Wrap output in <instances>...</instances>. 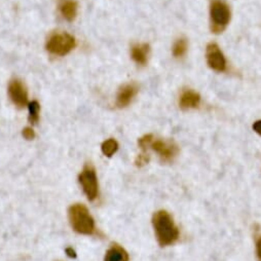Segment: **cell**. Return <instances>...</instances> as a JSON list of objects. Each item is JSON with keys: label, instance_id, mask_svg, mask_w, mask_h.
Returning a JSON list of instances; mask_svg holds the SVG:
<instances>
[{"label": "cell", "instance_id": "cell-11", "mask_svg": "<svg viewBox=\"0 0 261 261\" xmlns=\"http://www.w3.org/2000/svg\"><path fill=\"white\" fill-rule=\"evenodd\" d=\"M77 3L75 0H60L59 11L63 18L69 22H72L77 15Z\"/></svg>", "mask_w": 261, "mask_h": 261}, {"label": "cell", "instance_id": "cell-16", "mask_svg": "<svg viewBox=\"0 0 261 261\" xmlns=\"http://www.w3.org/2000/svg\"><path fill=\"white\" fill-rule=\"evenodd\" d=\"M29 108V120L32 124H36L39 120V110L40 106L37 101H32L28 105Z\"/></svg>", "mask_w": 261, "mask_h": 261}, {"label": "cell", "instance_id": "cell-3", "mask_svg": "<svg viewBox=\"0 0 261 261\" xmlns=\"http://www.w3.org/2000/svg\"><path fill=\"white\" fill-rule=\"evenodd\" d=\"M211 30L214 33L222 32L230 21V10L223 0H212L210 6Z\"/></svg>", "mask_w": 261, "mask_h": 261}, {"label": "cell", "instance_id": "cell-8", "mask_svg": "<svg viewBox=\"0 0 261 261\" xmlns=\"http://www.w3.org/2000/svg\"><path fill=\"white\" fill-rule=\"evenodd\" d=\"M9 95L12 102L19 108H23L28 103V93L26 87L19 80H14L10 83Z\"/></svg>", "mask_w": 261, "mask_h": 261}, {"label": "cell", "instance_id": "cell-15", "mask_svg": "<svg viewBox=\"0 0 261 261\" xmlns=\"http://www.w3.org/2000/svg\"><path fill=\"white\" fill-rule=\"evenodd\" d=\"M118 149V143L114 139H108L102 144V152L104 155L111 158Z\"/></svg>", "mask_w": 261, "mask_h": 261}, {"label": "cell", "instance_id": "cell-21", "mask_svg": "<svg viewBox=\"0 0 261 261\" xmlns=\"http://www.w3.org/2000/svg\"><path fill=\"white\" fill-rule=\"evenodd\" d=\"M257 256L259 261H261V238L257 242Z\"/></svg>", "mask_w": 261, "mask_h": 261}, {"label": "cell", "instance_id": "cell-7", "mask_svg": "<svg viewBox=\"0 0 261 261\" xmlns=\"http://www.w3.org/2000/svg\"><path fill=\"white\" fill-rule=\"evenodd\" d=\"M151 148L160 155L163 162H172L178 154L179 149L175 142L167 140H155L151 143Z\"/></svg>", "mask_w": 261, "mask_h": 261}, {"label": "cell", "instance_id": "cell-13", "mask_svg": "<svg viewBox=\"0 0 261 261\" xmlns=\"http://www.w3.org/2000/svg\"><path fill=\"white\" fill-rule=\"evenodd\" d=\"M104 261H128V254L122 247L114 244L107 251Z\"/></svg>", "mask_w": 261, "mask_h": 261}, {"label": "cell", "instance_id": "cell-17", "mask_svg": "<svg viewBox=\"0 0 261 261\" xmlns=\"http://www.w3.org/2000/svg\"><path fill=\"white\" fill-rule=\"evenodd\" d=\"M153 141V136L152 135H145L143 136L142 138L139 139L138 141V144H139V147L144 151V152H147V149L149 148V146L151 145Z\"/></svg>", "mask_w": 261, "mask_h": 261}, {"label": "cell", "instance_id": "cell-14", "mask_svg": "<svg viewBox=\"0 0 261 261\" xmlns=\"http://www.w3.org/2000/svg\"><path fill=\"white\" fill-rule=\"evenodd\" d=\"M188 48V43L187 40L185 38H179L177 39V41L174 43L173 46V55L176 58H181L183 57Z\"/></svg>", "mask_w": 261, "mask_h": 261}, {"label": "cell", "instance_id": "cell-6", "mask_svg": "<svg viewBox=\"0 0 261 261\" xmlns=\"http://www.w3.org/2000/svg\"><path fill=\"white\" fill-rule=\"evenodd\" d=\"M206 58L209 67L217 72L226 70V60L220 47L216 43H210L207 46Z\"/></svg>", "mask_w": 261, "mask_h": 261}, {"label": "cell", "instance_id": "cell-9", "mask_svg": "<svg viewBox=\"0 0 261 261\" xmlns=\"http://www.w3.org/2000/svg\"><path fill=\"white\" fill-rule=\"evenodd\" d=\"M138 86L135 83L132 84H126L120 90L118 91L117 97H116V105L118 108H124L129 103L133 101L135 96L138 93Z\"/></svg>", "mask_w": 261, "mask_h": 261}, {"label": "cell", "instance_id": "cell-1", "mask_svg": "<svg viewBox=\"0 0 261 261\" xmlns=\"http://www.w3.org/2000/svg\"><path fill=\"white\" fill-rule=\"evenodd\" d=\"M152 224L159 244L162 247L174 244L179 238V230L167 211H159L152 217Z\"/></svg>", "mask_w": 261, "mask_h": 261}, {"label": "cell", "instance_id": "cell-22", "mask_svg": "<svg viewBox=\"0 0 261 261\" xmlns=\"http://www.w3.org/2000/svg\"><path fill=\"white\" fill-rule=\"evenodd\" d=\"M66 253H67V255H68L69 257H71V258H75V257H76V253H75V251H74L72 248H67V249H66Z\"/></svg>", "mask_w": 261, "mask_h": 261}, {"label": "cell", "instance_id": "cell-10", "mask_svg": "<svg viewBox=\"0 0 261 261\" xmlns=\"http://www.w3.org/2000/svg\"><path fill=\"white\" fill-rule=\"evenodd\" d=\"M201 103L200 95L192 90H185L182 92L179 100L180 108L183 110L193 109L199 107Z\"/></svg>", "mask_w": 261, "mask_h": 261}, {"label": "cell", "instance_id": "cell-20", "mask_svg": "<svg viewBox=\"0 0 261 261\" xmlns=\"http://www.w3.org/2000/svg\"><path fill=\"white\" fill-rule=\"evenodd\" d=\"M253 129L259 135H261V120H257L253 124Z\"/></svg>", "mask_w": 261, "mask_h": 261}, {"label": "cell", "instance_id": "cell-18", "mask_svg": "<svg viewBox=\"0 0 261 261\" xmlns=\"http://www.w3.org/2000/svg\"><path fill=\"white\" fill-rule=\"evenodd\" d=\"M148 162H149V155H148L147 152H144V151H143L141 154H139V155L137 156V159H136V161H135V164H136V166H138V167H143V166H145Z\"/></svg>", "mask_w": 261, "mask_h": 261}, {"label": "cell", "instance_id": "cell-5", "mask_svg": "<svg viewBox=\"0 0 261 261\" xmlns=\"http://www.w3.org/2000/svg\"><path fill=\"white\" fill-rule=\"evenodd\" d=\"M79 180L89 201H95L99 194V184L96 171L92 165L85 166Z\"/></svg>", "mask_w": 261, "mask_h": 261}, {"label": "cell", "instance_id": "cell-2", "mask_svg": "<svg viewBox=\"0 0 261 261\" xmlns=\"http://www.w3.org/2000/svg\"><path fill=\"white\" fill-rule=\"evenodd\" d=\"M69 221L72 228L81 233L91 236L96 231L95 221L88 208L83 204H74L68 211Z\"/></svg>", "mask_w": 261, "mask_h": 261}, {"label": "cell", "instance_id": "cell-4", "mask_svg": "<svg viewBox=\"0 0 261 261\" xmlns=\"http://www.w3.org/2000/svg\"><path fill=\"white\" fill-rule=\"evenodd\" d=\"M76 45L75 38L65 32L53 33L46 41V49L55 56L69 54Z\"/></svg>", "mask_w": 261, "mask_h": 261}, {"label": "cell", "instance_id": "cell-19", "mask_svg": "<svg viewBox=\"0 0 261 261\" xmlns=\"http://www.w3.org/2000/svg\"><path fill=\"white\" fill-rule=\"evenodd\" d=\"M22 134H23V137H24L25 139H27V140H32V139H34V137H35L34 130H33L31 127H25V128L23 129Z\"/></svg>", "mask_w": 261, "mask_h": 261}, {"label": "cell", "instance_id": "cell-12", "mask_svg": "<svg viewBox=\"0 0 261 261\" xmlns=\"http://www.w3.org/2000/svg\"><path fill=\"white\" fill-rule=\"evenodd\" d=\"M149 51L150 47L147 43H138L133 45L132 50H130V55H132V59L135 61L136 64L140 65V66H145L148 62Z\"/></svg>", "mask_w": 261, "mask_h": 261}]
</instances>
